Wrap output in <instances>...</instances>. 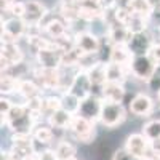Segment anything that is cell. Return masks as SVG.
I'll list each match as a JSON object with an SVG mask.
<instances>
[{
  "label": "cell",
  "instance_id": "4316f807",
  "mask_svg": "<svg viewBox=\"0 0 160 160\" xmlns=\"http://www.w3.org/2000/svg\"><path fill=\"white\" fill-rule=\"evenodd\" d=\"M80 101L82 99H80L78 96H75L74 93L66 91L64 95L61 96V108L64 111H68L69 114H72V115H77L78 108H80Z\"/></svg>",
  "mask_w": 160,
  "mask_h": 160
},
{
  "label": "cell",
  "instance_id": "83f0119b",
  "mask_svg": "<svg viewBox=\"0 0 160 160\" xmlns=\"http://www.w3.org/2000/svg\"><path fill=\"white\" fill-rule=\"evenodd\" d=\"M55 152H56V155H58L59 160H71V158H75L77 149H75V146H74L72 142L61 139V141H58V144H56Z\"/></svg>",
  "mask_w": 160,
  "mask_h": 160
},
{
  "label": "cell",
  "instance_id": "7a4b0ae2",
  "mask_svg": "<svg viewBox=\"0 0 160 160\" xmlns=\"http://www.w3.org/2000/svg\"><path fill=\"white\" fill-rule=\"evenodd\" d=\"M125 118H127V111L122 102H109V101L102 102L99 122L106 128H114L122 123Z\"/></svg>",
  "mask_w": 160,
  "mask_h": 160
},
{
  "label": "cell",
  "instance_id": "cb8c5ba5",
  "mask_svg": "<svg viewBox=\"0 0 160 160\" xmlns=\"http://www.w3.org/2000/svg\"><path fill=\"white\" fill-rule=\"evenodd\" d=\"M131 13H136V15H142L146 18L152 16L154 13V8L151 5L149 0H128L127 5H125Z\"/></svg>",
  "mask_w": 160,
  "mask_h": 160
},
{
  "label": "cell",
  "instance_id": "8d00e7d4",
  "mask_svg": "<svg viewBox=\"0 0 160 160\" xmlns=\"http://www.w3.org/2000/svg\"><path fill=\"white\" fill-rule=\"evenodd\" d=\"M11 108H13V102H11L8 98H3V96H2V99H0V115H2V125L5 123L7 115H8V112L11 111Z\"/></svg>",
  "mask_w": 160,
  "mask_h": 160
},
{
  "label": "cell",
  "instance_id": "484cf974",
  "mask_svg": "<svg viewBox=\"0 0 160 160\" xmlns=\"http://www.w3.org/2000/svg\"><path fill=\"white\" fill-rule=\"evenodd\" d=\"M125 26L130 29L131 34L146 32V31H148V18L142 16V15H136V13H131Z\"/></svg>",
  "mask_w": 160,
  "mask_h": 160
},
{
  "label": "cell",
  "instance_id": "ac0fdd59",
  "mask_svg": "<svg viewBox=\"0 0 160 160\" xmlns=\"http://www.w3.org/2000/svg\"><path fill=\"white\" fill-rule=\"evenodd\" d=\"M131 32L127 28L125 24L122 22H114L109 26V31H108V40L111 47L112 45H128V42L131 40Z\"/></svg>",
  "mask_w": 160,
  "mask_h": 160
},
{
  "label": "cell",
  "instance_id": "4dcf8cb0",
  "mask_svg": "<svg viewBox=\"0 0 160 160\" xmlns=\"http://www.w3.org/2000/svg\"><path fill=\"white\" fill-rule=\"evenodd\" d=\"M142 135L148 138L151 142L160 138V118L149 120L148 123H144L142 127Z\"/></svg>",
  "mask_w": 160,
  "mask_h": 160
},
{
  "label": "cell",
  "instance_id": "7402d4cb",
  "mask_svg": "<svg viewBox=\"0 0 160 160\" xmlns=\"http://www.w3.org/2000/svg\"><path fill=\"white\" fill-rule=\"evenodd\" d=\"M72 118H74L72 114H69L68 111H64V109L61 108V109H58L56 112H53V114L48 117V123H50V127H53V128L66 130V128L71 127Z\"/></svg>",
  "mask_w": 160,
  "mask_h": 160
},
{
  "label": "cell",
  "instance_id": "f1b7e54d",
  "mask_svg": "<svg viewBox=\"0 0 160 160\" xmlns=\"http://www.w3.org/2000/svg\"><path fill=\"white\" fill-rule=\"evenodd\" d=\"M18 91L26 98V101H28L31 98L40 96V85L35 83V80H21Z\"/></svg>",
  "mask_w": 160,
  "mask_h": 160
},
{
  "label": "cell",
  "instance_id": "44dd1931",
  "mask_svg": "<svg viewBox=\"0 0 160 160\" xmlns=\"http://www.w3.org/2000/svg\"><path fill=\"white\" fill-rule=\"evenodd\" d=\"M131 59H133V53L128 48V45H112L111 47V53H109V61L111 62L130 66Z\"/></svg>",
  "mask_w": 160,
  "mask_h": 160
},
{
  "label": "cell",
  "instance_id": "d590c367",
  "mask_svg": "<svg viewBox=\"0 0 160 160\" xmlns=\"http://www.w3.org/2000/svg\"><path fill=\"white\" fill-rule=\"evenodd\" d=\"M24 10H26V3L24 2H15L10 7V10L7 13H10L13 18H22L24 16Z\"/></svg>",
  "mask_w": 160,
  "mask_h": 160
},
{
  "label": "cell",
  "instance_id": "f6af8a7d",
  "mask_svg": "<svg viewBox=\"0 0 160 160\" xmlns=\"http://www.w3.org/2000/svg\"><path fill=\"white\" fill-rule=\"evenodd\" d=\"M157 99H158V102H160V91L157 93Z\"/></svg>",
  "mask_w": 160,
  "mask_h": 160
},
{
  "label": "cell",
  "instance_id": "f35d334b",
  "mask_svg": "<svg viewBox=\"0 0 160 160\" xmlns=\"http://www.w3.org/2000/svg\"><path fill=\"white\" fill-rule=\"evenodd\" d=\"M148 55L160 66V43H155V42H154V45L151 47V50H149Z\"/></svg>",
  "mask_w": 160,
  "mask_h": 160
},
{
  "label": "cell",
  "instance_id": "52a82bcc",
  "mask_svg": "<svg viewBox=\"0 0 160 160\" xmlns=\"http://www.w3.org/2000/svg\"><path fill=\"white\" fill-rule=\"evenodd\" d=\"M123 149L128 154H131L133 157H136L139 160H144V157L151 151V141L146 138L142 133H133V135H130L127 138Z\"/></svg>",
  "mask_w": 160,
  "mask_h": 160
},
{
  "label": "cell",
  "instance_id": "30bf717a",
  "mask_svg": "<svg viewBox=\"0 0 160 160\" xmlns=\"http://www.w3.org/2000/svg\"><path fill=\"white\" fill-rule=\"evenodd\" d=\"M40 28H42L48 37L51 40H58L68 35V22L62 19V16H55V18H47L40 22Z\"/></svg>",
  "mask_w": 160,
  "mask_h": 160
},
{
  "label": "cell",
  "instance_id": "9a60e30c",
  "mask_svg": "<svg viewBox=\"0 0 160 160\" xmlns=\"http://www.w3.org/2000/svg\"><path fill=\"white\" fill-rule=\"evenodd\" d=\"M152 45H154V40H152V35H151L148 31H146V32L133 34V35H131V40L128 42V48L131 50L133 56L148 55Z\"/></svg>",
  "mask_w": 160,
  "mask_h": 160
},
{
  "label": "cell",
  "instance_id": "7c38bea8",
  "mask_svg": "<svg viewBox=\"0 0 160 160\" xmlns=\"http://www.w3.org/2000/svg\"><path fill=\"white\" fill-rule=\"evenodd\" d=\"M87 74H88V78L93 85V90H98L99 96H101L102 95V87L108 83V64L98 61V62L93 64L91 68L87 69Z\"/></svg>",
  "mask_w": 160,
  "mask_h": 160
},
{
  "label": "cell",
  "instance_id": "836d02e7",
  "mask_svg": "<svg viewBox=\"0 0 160 160\" xmlns=\"http://www.w3.org/2000/svg\"><path fill=\"white\" fill-rule=\"evenodd\" d=\"M80 10H93V11H104L102 0H74Z\"/></svg>",
  "mask_w": 160,
  "mask_h": 160
},
{
  "label": "cell",
  "instance_id": "f546056e",
  "mask_svg": "<svg viewBox=\"0 0 160 160\" xmlns=\"http://www.w3.org/2000/svg\"><path fill=\"white\" fill-rule=\"evenodd\" d=\"M19 82L21 80L11 74H2V83H0V88H2V95H8V93H13V91H18L19 88Z\"/></svg>",
  "mask_w": 160,
  "mask_h": 160
},
{
  "label": "cell",
  "instance_id": "e0dca14e",
  "mask_svg": "<svg viewBox=\"0 0 160 160\" xmlns=\"http://www.w3.org/2000/svg\"><path fill=\"white\" fill-rule=\"evenodd\" d=\"M154 109V101L151 96L138 93V95L130 101V112L138 117H148Z\"/></svg>",
  "mask_w": 160,
  "mask_h": 160
},
{
  "label": "cell",
  "instance_id": "ba28073f",
  "mask_svg": "<svg viewBox=\"0 0 160 160\" xmlns=\"http://www.w3.org/2000/svg\"><path fill=\"white\" fill-rule=\"evenodd\" d=\"M102 102H104L102 98H99L96 95H90L80 101V108H78L77 115L88 118L91 122H96V120H99V115H101Z\"/></svg>",
  "mask_w": 160,
  "mask_h": 160
},
{
  "label": "cell",
  "instance_id": "5b68a950",
  "mask_svg": "<svg viewBox=\"0 0 160 160\" xmlns=\"http://www.w3.org/2000/svg\"><path fill=\"white\" fill-rule=\"evenodd\" d=\"M62 53L64 51L56 43L48 48H42L35 51L37 64L43 69H59V66H62Z\"/></svg>",
  "mask_w": 160,
  "mask_h": 160
},
{
  "label": "cell",
  "instance_id": "d6986e66",
  "mask_svg": "<svg viewBox=\"0 0 160 160\" xmlns=\"http://www.w3.org/2000/svg\"><path fill=\"white\" fill-rule=\"evenodd\" d=\"M28 22H26L22 18H10L3 22V31L5 34H8L11 38H15L18 42V38L24 37L28 34Z\"/></svg>",
  "mask_w": 160,
  "mask_h": 160
},
{
  "label": "cell",
  "instance_id": "ab89813d",
  "mask_svg": "<svg viewBox=\"0 0 160 160\" xmlns=\"http://www.w3.org/2000/svg\"><path fill=\"white\" fill-rule=\"evenodd\" d=\"M38 157H40V160H59L58 158V155H56V152L55 151H45V152H42V154H38Z\"/></svg>",
  "mask_w": 160,
  "mask_h": 160
},
{
  "label": "cell",
  "instance_id": "9c48e42d",
  "mask_svg": "<svg viewBox=\"0 0 160 160\" xmlns=\"http://www.w3.org/2000/svg\"><path fill=\"white\" fill-rule=\"evenodd\" d=\"M34 77L38 82L40 88H47V90H59L61 88L62 75L59 74L58 69H43L38 66L34 71Z\"/></svg>",
  "mask_w": 160,
  "mask_h": 160
},
{
  "label": "cell",
  "instance_id": "b9f144b4",
  "mask_svg": "<svg viewBox=\"0 0 160 160\" xmlns=\"http://www.w3.org/2000/svg\"><path fill=\"white\" fill-rule=\"evenodd\" d=\"M104 7H120V0H102Z\"/></svg>",
  "mask_w": 160,
  "mask_h": 160
},
{
  "label": "cell",
  "instance_id": "277c9868",
  "mask_svg": "<svg viewBox=\"0 0 160 160\" xmlns=\"http://www.w3.org/2000/svg\"><path fill=\"white\" fill-rule=\"evenodd\" d=\"M69 131L77 141L85 142V144L93 142L95 141V136H96L95 122H91V120H88V118H83L80 115H74L72 123L69 127Z\"/></svg>",
  "mask_w": 160,
  "mask_h": 160
},
{
  "label": "cell",
  "instance_id": "6da1fadb",
  "mask_svg": "<svg viewBox=\"0 0 160 160\" xmlns=\"http://www.w3.org/2000/svg\"><path fill=\"white\" fill-rule=\"evenodd\" d=\"M35 118L37 117L28 109L26 104H13L3 125L13 131V135H31L35 125Z\"/></svg>",
  "mask_w": 160,
  "mask_h": 160
},
{
  "label": "cell",
  "instance_id": "3957f363",
  "mask_svg": "<svg viewBox=\"0 0 160 160\" xmlns=\"http://www.w3.org/2000/svg\"><path fill=\"white\" fill-rule=\"evenodd\" d=\"M157 68H158V64L149 55H138V56H133L130 62V74L138 80L148 82Z\"/></svg>",
  "mask_w": 160,
  "mask_h": 160
},
{
  "label": "cell",
  "instance_id": "74e56055",
  "mask_svg": "<svg viewBox=\"0 0 160 160\" xmlns=\"http://www.w3.org/2000/svg\"><path fill=\"white\" fill-rule=\"evenodd\" d=\"M112 160H139V158L133 157V155H131V154H128L125 149H118V151L114 154Z\"/></svg>",
  "mask_w": 160,
  "mask_h": 160
},
{
  "label": "cell",
  "instance_id": "d4e9b609",
  "mask_svg": "<svg viewBox=\"0 0 160 160\" xmlns=\"http://www.w3.org/2000/svg\"><path fill=\"white\" fill-rule=\"evenodd\" d=\"M85 53L80 50L77 45H74L72 48L66 50L62 53V66L66 68H72V66H80V61H82Z\"/></svg>",
  "mask_w": 160,
  "mask_h": 160
},
{
  "label": "cell",
  "instance_id": "60d3db41",
  "mask_svg": "<svg viewBox=\"0 0 160 160\" xmlns=\"http://www.w3.org/2000/svg\"><path fill=\"white\" fill-rule=\"evenodd\" d=\"M15 2H18V0H2V13L3 11H8L10 7L15 3Z\"/></svg>",
  "mask_w": 160,
  "mask_h": 160
},
{
  "label": "cell",
  "instance_id": "ee69618b",
  "mask_svg": "<svg viewBox=\"0 0 160 160\" xmlns=\"http://www.w3.org/2000/svg\"><path fill=\"white\" fill-rule=\"evenodd\" d=\"M24 160H40V157L35 154V155H31V157H28V158H24Z\"/></svg>",
  "mask_w": 160,
  "mask_h": 160
},
{
  "label": "cell",
  "instance_id": "2e32d148",
  "mask_svg": "<svg viewBox=\"0 0 160 160\" xmlns=\"http://www.w3.org/2000/svg\"><path fill=\"white\" fill-rule=\"evenodd\" d=\"M74 40H75V45L82 50L85 55H98L101 43H99V38L95 34H91V32H78V34H75Z\"/></svg>",
  "mask_w": 160,
  "mask_h": 160
},
{
  "label": "cell",
  "instance_id": "e575fe53",
  "mask_svg": "<svg viewBox=\"0 0 160 160\" xmlns=\"http://www.w3.org/2000/svg\"><path fill=\"white\" fill-rule=\"evenodd\" d=\"M148 87H149V90H152L155 93L160 91V66L155 69V72L152 74V77L148 80Z\"/></svg>",
  "mask_w": 160,
  "mask_h": 160
},
{
  "label": "cell",
  "instance_id": "1f68e13d",
  "mask_svg": "<svg viewBox=\"0 0 160 160\" xmlns=\"http://www.w3.org/2000/svg\"><path fill=\"white\" fill-rule=\"evenodd\" d=\"M34 139L50 144L55 139V130H53V127H37L34 131Z\"/></svg>",
  "mask_w": 160,
  "mask_h": 160
},
{
  "label": "cell",
  "instance_id": "603a6c76",
  "mask_svg": "<svg viewBox=\"0 0 160 160\" xmlns=\"http://www.w3.org/2000/svg\"><path fill=\"white\" fill-rule=\"evenodd\" d=\"M127 69L130 71V66L117 64V62H108V82H117L123 83L127 78Z\"/></svg>",
  "mask_w": 160,
  "mask_h": 160
},
{
  "label": "cell",
  "instance_id": "7bdbcfd3",
  "mask_svg": "<svg viewBox=\"0 0 160 160\" xmlns=\"http://www.w3.org/2000/svg\"><path fill=\"white\" fill-rule=\"evenodd\" d=\"M151 146H152V149H154L157 154H160V138H158V139H155V141H152V142H151Z\"/></svg>",
  "mask_w": 160,
  "mask_h": 160
},
{
  "label": "cell",
  "instance_id": "bcb514c9",
  "mask_svg": "<svg viewBox=\"0 0 160 160\" xmlns=\"http://www.w3.org/2000/svg\"><path fill=\"white\" fill-rule=\"evenodd\" d=\"M158 34H160V28H158Z\"/></svg>",
  "mask_w": 160,
  "mask_h": 160
},
{
  "label": "cell",
  "instance_id": "d6a6232c",
  "mask_svg": "<svg viewBox=\"0 0 160 160\" xmlns=\"http://www.w3.org/2000/svg\"><path fill=\"white\" fill-rule=\"evenodd\" d=\"M58 109H61V98H56V96H48V98H43L42 115L50 117L53 112H56Z\"/></svg>",
  "mask_w": 160,
  "mask_h": 160
},
{
  "label": "cell",
  "instance_id": "7dc6e473",
  "mask_svg": "<svg viewBox=\"0 0 160 160\" xmlns=\"http://www.w3.org/2000/svg\"><path fill=\"white\" fill-rule=\"evenodd\" d=\"M71 160H77V158H71Z\"/></svg>",
  "mask_w": 160,
  "mask_h": 160
},
{
  "label": "cell",
  "instance_id": "8992f818",
  "mask_svg": "<svg viewBox=\"0 0 160 160\" xmlns=\"http://www.w3.org/2000/svg\"><path fill=\"white\" fill-rule=\"evenodd\" d=\"M16 160H24L31 155H35V146L32 135H13L11 138V151Z\"/></svg>",
  "mask_w": 160,
  "mask_h": 160
},
{
  "label": "cell",
  "instance_id": "4fadbf2b",
  "mask_svg": "<svg viewBox=\"0 0 160 160\" xmlns=\"http://www.w3.org/2000/svg\"><path fill=\"white\" fill-rule=\"evenodd\" d=\"M22 51L16 43H2V72L22 64Z\"/></svg>",
  "mask_w": 160,
  "mask_h": 160
},
{
  "label": "cell",
  "instance_id": "ffe728a7",
  "mask_svg": "<svg viewBox=\"0 0 160 160\" xmlns=\"http://www.w3.org/2000/svg\"><path fill=\"white\" fill-rule=\"evenodd\" d=\"M102 101H109V102H122L125 98V87L123 83H117V82H108L102 87Z\"/></svg>",
  "mask_w": 160,
  "mask_h": 160
},
{
  "label": "cell",
  "instance_id": "5bb4252c",
  "mask_svg": "<svg viewBox=\"0 0 160 160\" xmlns=\"http://www.w3.org/2000/svg\"><path fill=\"white\" fill-rule=\"evenodd\" d=\"M71 93H74L75 96H78L80 99H83L87 96L91 95V91H93V85L90 82V78H88V74L85 69H80L74 78H72V83H71V88H69Z\"/></svg>",
  "mask_w": 160,
  "mask_h": 160
},
{
  "label": "cell",
  "instance_id": "8fae6325",
  "mask_svg": "<svg viewBox=\"0 0 160 160\" xmlns=\"http://www.w3.org/2000/svg\"><path fill=\"white\" fill-rule=\"evenodd\" d=\"M26 10H24V16L22 19L28 22V26H40L48 15L47 8L38 2V0H26Z\"/></svg>",
  "mask_w": 160,
  "mask_h": 160
}]
</instances>
